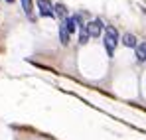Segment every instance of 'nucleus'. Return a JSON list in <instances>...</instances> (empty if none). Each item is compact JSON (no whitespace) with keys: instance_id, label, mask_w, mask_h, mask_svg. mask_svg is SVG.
I'll return each mask as SVG.
<instances>
[{"instance_id":"0eeeda50","label":"nucleus","mask_w":146,"mask_h":140,"mask_svg":"<svg viewBox=\"0 0 146 140\" xmlns=\"http://www.w3.org/2000/svg\"><path fill=\"white\" fill-rule=\"evenodd\" d=\"M53 12H55L61 20H65V18H67V8H65L63 4H55V6H53Z\"/></svg>"},{"instance_id":"39448f33","label":"nucleus","mask_w":146,"mask_h":140,"mask_svg":"<svg viewBox=\"0 0 146 140\" xmlns=\"http://www.w3.org/2000/svg\"><path fill=\"white\" fill-rule=\"evenodd\" d=\"M59 40H61V44H63V46H67V44H69V32L65 30V24H63V22L59 24Z\"/></svg>"},{"instance_id":"9d476101","label":"nucleus","mask_w":146,"mask_h":140,"mask_svg":"<svg viewBox=\"0 0 146 140\" xmlns=\"http://www.w3.org/2000/svg\"><path fill=\"white\" fill-rule=\"evenodd\" d=\"M89 42V34H87V28L81 26L79 28V44H87Z\"/></svg>"},{"instance_id":"423d86ee","label":"nucleus","mask_w":146,"mask_h":140,"mask_svg":"<svg viewBox=\"0 0 146 140\" xmlns=\"http://www.w3.org/2000/svg\"><path fill=\"white\" fill-rule=\"evenodd\" d=\"M122 44L126 47H136L138 46V44H136V38H134L132 34H124V36H122Z\"/></svg>"},{"instance_id":"9b49d317","label":"nucleus","mask_w":146,"mask_h":140,"mask_svg":"<svg viewBox=\"0 0 146 140\" xmlns=\"http://www.w3.org/2000/svg\"><path fill=\"white\" fill-rule=\"evenodd\" d=\"M6 2H10V4H12V2H14V0H6Z\"/></svg>"},{"instance_id":"20e7f679","label":"nucleus","mask_w":146,"mask_h":140,"mask_svg":"<svg viewBox=\"0 0 146 140\" xmlns=\"http://www.w3.org/2000/svg\"><path fill=\"white\" fill-rule=\"evenodd\" d=\"M22 8H24L26 16H28L30 20H34V2H32V0H22Z\"/></svg>"},{"instance_id":"f03ea898","label":"nucleus","mask_w":146,"mask_h":140,"mask_svg":"<svg viewBox=\"0 0 146 140\" xmlns=\"http://www.w3.org/2000/svg\"><path fill=\"white\" fill-rule=\"evenodd\" d=\"M85 28H87V34H89V38H99L101 34H103V22L101 20H93V22L85 24Z\"/></svg>"},{"instance_id":"f257e3e1","label":"nucleus","mask_w":146,"mask_h":140,"mask_svg":"<svg viewBox=\"0 0 146 140\" xmlns=\"http://www.w3.org/2000/svg\"><path fill=\"white\" fill-rule=\"evenodd\" d=\"M105 49H107V55L109 57H113L115 55V47L119 44V32H117V28H113V26H107L105 28Z\"/></svg>"},{"instance_id":"1a4fd4ad","label":"nucleus","mask_w":146,"mask_h":140,"mask_svg":"<svg viewBox=\"0 0 146 140\" xmlns=\"http://www.w3.org/2000/svg\"><path fill=\"white\" fill-rule=\"evenodd\" d=\"M61 22L65 24V30L71 34V32H75V28H77V24H75V20H73V16L71 18H65V20H61Z\"/></svg>"},{"instance_id":"6e6552de","label":"nucleus","mask_w":146,"mask_h":140,"mask_svg":"<svg viewBox=\"0 0 146 140\" xmlns=\"http://www.w3.org/2000/svg\"><path fill=\"white\" fill-rule=\"evenodd\" d=\"M136 57H138L140 61H146V42H142V44L136 46Z\"/></svg>"},{"instance_id":"7ed1b4c3","label":"nucleus","mask_w":146,"mask_h":140,"mask_svg":"<svg viewBox=\"0 0 146 140\" xmlns=\"http://www.w3.org/2000/svg\"><path fill=\"white\" fill-rule=\"evenodd\" d=\"M38 8H40V14H42L44 18H53V16H55L53 6H51L49 0H38Z\"/></svg>"}]
</instances>
